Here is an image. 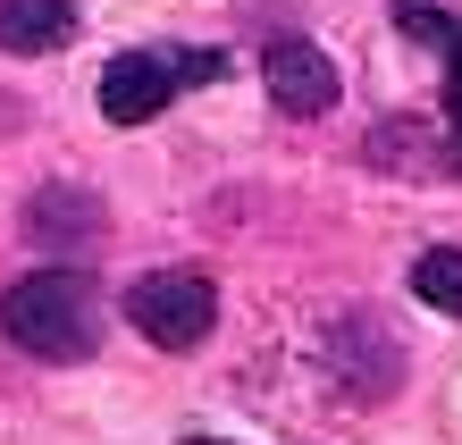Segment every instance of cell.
I'll return each instance as SVG.
<instances>
[{
  "label": "cell",
  "mask_w": 462,
  "mask_h": 445,
  "mask_svg": "<svg viewBox=\"0 0 462 445\" xmlns=\"http://www.w3.org/2000/svg\"><path fill=\"white\" fill-rule=\"evenodd\" d=\"M261 85L269 101L286 109V118H319V109H337V68H328V51H311L303 34H278L261 51Z\"/></svg>",
  "instance_id": "4"
},
{
  "label": "cell",
  "mask_w": 462,
  "mask_h": 445,
  "mask_svg": "<svg viewBox=\"0 0 462 445\" xmlns=\"http://www.w3.org/2000/svg\"><path fill=\"white\" fill-rule=\"evenodd\" d=\"M93 202H85V193H42V202H34V236H51V244H76V236H93Z\"/></svg>",
  "instance_id": "7"
},
{
  "label": "cell",
  "mask_w": 462,
  "mask_h": 445,
  "mask_svg": "<svg viewBox=\"0 0 462 445\" xmlns=\"http://www.w3.org/2000/svg\"><path fill=\"white\" fill-rule=\"evenodd\" d=\"M126 320L143 328L160 353H185V345H202L210 328H219V294H210L202 269H152V277L126 286Z\"/></svg>",
  "instance_id": "3"
},
{
  "label": "cell",
  "mask_w": 462,
  "mask_h": 445,
  "mask_svg": "<svg viewBox=\"0 0 462 445\" xmlns=\"http://www.w3.org/2000/svg\"><path fill=\"white\" fill-rule=\"evenodd\" d=\"M219 68H227L219 51H118V60L101 68V118L110 126H143L185 85H210Z\"/></svg>",
  "instance_id": "2"
},
{
  "label": "cell",
  "mask_w": 462,
  "mask_h": 445,
  "mask_svg": "<svg viewBox=\"0 0 462 445\" xmlns=\"http://www.w3.org/2000/svg\"><path fill=\"white\" fill-rule=\"evenodd\" d=\"M177 445H219V437H177Z\"/></svg>",
  "instance_id": "9"
},
{
  "label": "cell",
  "mask_w": 462,
  "mask_h": 445,
  "mask_svg": "<svg viewBox=\"0 0 462 445\" xmlns=\"http://www.w3.org/2000/svg\"><path fill=\"white\" fill-rule=\"evenodd\" d=\"M446 118L462 126V51H454V68H446Z\"/></svg>",
  "instance_id": "8"
},
{
  "label": "cell",
  "mask_w": 462,
  "mask_h": 445,
  "mask_svg": "<svg viewBox=\"0 0 462 445\" xmlns=\"http://www.w3.org/2000/svg\"><path fill=\"white\" fill-rule=\"evenodd\" d=\"M0 328H9L17 353L42 361H93L101 345V286L85 269H34L0 294Z\"/></svg>",
  "instance_id": "1"
},
{
  "label": "cell",
  "mask_w": 462,
  "mask_h": 445,
  "mask_svg": "<svg viewBox=\"0 0 462 445\" xmlns=\"http://www.w3.org/2000/svg\"><path fill=\"white\" fill-rule=\"evenodd\" d=\"M76 0H0V51L34 60V51H68L76 42Z\"/></svg>",
  "instance_id": "5"
},
{
  "label": "cell",
  "mask_w": 462,
  "mask_h": 445,
  "mask_svg": "<svg viewBox=\"0 0 462 445\" xmlns=\"http://www.w3.org/2000/svg\"><path fill=\"white\" fill-rule=\"evenodd\" d=\"M412 294L429 302V311L462 320V253H420L412 261Z\"/></svg>",
  "instance_id": "6"
}]
</instances>
